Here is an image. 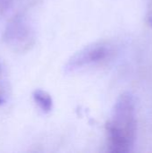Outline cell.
Returning <instances> with one entry per match:
<instances>
[{"mask_svg":"<svg viewBox=\"0 0 152 153\" xmlns=\"http://www.w3.org/2000/svg\"><path fill=\"white\" fill-rule=\"evenodd\" d=\"M108 150L111 152H131L137 136V118L133 95L125 92L115 103L107 123Z\"/></svg>","mask_w":152,"mask_h":153,"instance_id":"1","label":"cell"},{"mask_svg":"<svg viewBox=\"0 0 152 153\" xmlns=\"http://www.w3.org/2000/svg\"><path fill=\"white\" fill-rule=\"evenodd\" d=\"M111 55V48L104 42H95L80 49L65 65V73H74L106 60Z\"/></svg>","mask_w":152,"mask_h":153,"instance_id":"2","label":"cell"},{"mask_svg":"<svg viewBox=\"0 0 152 153\" xmlns=\"http://www.w3.org/2000/svg\"><path fill=\"white\" fill-rule=\"evenodd\" d=\"M4 40L13 50L24 52L34 44V31L22 16L17 15L7 24L4 32Z\"/></svg>","mask_w":152,"mask_h":153,"instance_id":"3","label":"cell"},{"mask_svg":"<svg viewBox=\"0 0 152 153\" xmlns=\"http://www.w3.org/2000/svg\"><path fill=\"white\" fill-rule=\"evenodd\" d=\"M33 100L44 113H48L53 108V100L51 96L43 90H36L33 94Z\"/></svg>","mask_w":152,"mask_h":153,"instance_id":"4","label":"cell"},{"mask_svg":"<svg viewBox=\"0 0 152 153\" xmlns=\"http://www.w3.org/2000/svg\"><path fill=\"white\" fill-rule=\"evenodd\" d=\"M9 95L8 82L6 79L4 69L0 63V106L6 103Z\"/></svg>","mask_w":152,"mask_h":153,"instance_id":"5","label":"cell"},{"mask_svg":"<svg viewBox=\"0 0 152 153\" xmlns=\"http://www.w3.org/2000/svg\"><path fill=\"white\" fill-rule=\"evenodd\" d=\"M147 22L151 27H152V0H149L147 10Z\"/></svg>","mask_w":152,"mask_h":153,"instance_id":"6","label":"cell"}]
</instances>
